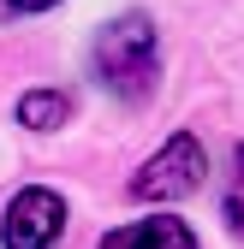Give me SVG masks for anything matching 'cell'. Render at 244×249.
Listing matches in <instances>:
<instances>
[{
    "label": "cell",
    "instance_id": "1",
    "mask_svg": "<svg viewBox=\"0 0 244 249\" xmlns=\"http://www.w3.org/2000/svg\"><path fill=\"white\" fill-rule=\"evenodd\" d=\"M89 66H96V77H102L125 107L149 101V95H155V77H161L155 24H149L143 12H119L113 24L96 30V42H89Z\"/></svg>",
    "mask_w": 244,
    "mask_h": 249
},
{
    "label": "cell",
    "instance_id": "2",
    "mask_svg": "<svg viewBox=\"0 0 244 249\" xmlns=\"http://www.w3.org/2000/svg\"><path fill=\"white\" fill-rule=\"evenodd\" d=\"M208 160H203V142L197 137H167L161 154H149V160L131 172V202H179V196H191L197 184H203Z\"/></svg>",
    "mask_w": 244,
    "mask_h": 249
},
{
    "label": "cell",
    "instance_id": "3",
    "mask_svg": "<svg viewBox=\"0 0 244 249\" xmlns=\"http://www.w3.org/2000/svg\"><path fill=\"white\" fill-rule=\"evenodd\" d=\"M66 231V196L48 190V184H30L6 202V220H0V243L6 249H54Z\"/></svg>",
    "mask_w": 244,
    "mask_h": 249
},
{
    "label": "cell",
    "instance_id": "4",
    "mask_svg": "<svg viewBox=\"0 0 244 249\" xmlns=\"http://www.w3.org/2000/svg\"><path fill=\"white\" fill-rule=\"evenodd\" d=\"M102 249H197L191 226L173 220V213H155V220H137V226H119L102 237Z\"/></svg>",
    "mask_w": 244,
    "mask_h": 249
},
{
    "label": "cell",
    "instance_id": "5",
    "mask_svg": "<svg viewBox=\"0 0 244 249\" xmlns=\"http://www.w3.org/2000/svg\"><path fill=\"white\" fill-rule=\"evenodd\" d=\"M66 119H72V101L60 89H30L18 101V124H30V131H60Z\"/></svg>",
    "mask_w": 244,
    "mask_h": 249
},
{
    "label": "cell",
    "instance_id": "6",
    "mask_svg": "<svg viewBox=\"0 0 244 249\" xmlns=\"http://www.w3.org/2000/svg\"><path fill=\"white\" fill-rule=\"evenodd\" d=\"M221 213H226V231L244 243V142L232 148V184H226V208Z\"/></svg>",
    "mask_w": 244,
    "mask_h": 249
},
{
    "label": "cell",
    "instance_id": "7",
    "mask_svg": "<svg viewBox=\"0 0 244 249\" xmlns=\"http://www.w3.org/2000/svg\"><path fill=\"white\" fill-rule=\"evenodd\" d=\"M6 12H48V6H60V0H0Z\"/></svg>",
    "mask_w": 244,
    "mask_h": 249
}]
</instances>
